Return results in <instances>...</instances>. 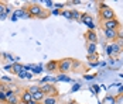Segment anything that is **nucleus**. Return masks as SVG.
Returning <instances> with one entry per match:
<instances>
[{
  "label": "nucleus",
  "instance_id": "nucleus-1",
  "mask_svg": "<svg viewBox=\"0 0 123 104\" xmlns=\"http://www.w3.org/2000/svg\"><path fill=\"white\" fill-rule=\"evenodd\" d=\"M27 13L30 17H36V18H47L49 16V11H47L43 6H40L37 3H31L27 7Z\"/></svg>",
  "mask_w": 123,
  "mask_h": 104
},
{
  "label": "nucleus",
  "instance_id": "nucleus-2",
  "mask_svg": "<svg viewBox=\"0 0 123 104\" xmlns=\"http://www.w3.org/2000/svg\"><path fill=\"white\" fill-rule=\"evenodd\" d=\"M99 17H100V21L115 20L116 18V13H115V10L111 6H108L105 3H100L99 4Z\"/></svg>",
  "mask_w": 123,
  "mask_h": 104
},
{
  "label": "nucleus",
  "instance_id": "nucleus-3",
  "mask_svg": "<svg viewBox=\"0 0 123 104\" xmlns=\"http://www.w3.org/2000/svg\"><path fill=\"white\" fill-rule=\"evenodd\" d=\"M58 70L62 73H67L69 70H72V59L71 58H64L58 60Z\"/></svg>",
  "mask_w": 123,
  "mask_h": 104
},
{
  "label": "nucleus",
  "instance_id": "nucleus-4",
  "mask_svg": "<svg viewBox=\"0 0 123 104\" xmlns=\"http://www.w3.org/2000/svg\"><path fill=\"white\" fill-rule=\"evenodd\" d=\"M103 30H119L120 23L115 18V20H108V21H100Z\"/></svg>",
  "mask_w": 123,
  "mask_h": 104
},
{
  "label": "nucleus",
  "instance_id": "nucleus-5",
  "mask_svg": "<svg viewBox=\"0 0 123 104\" xmlns=\"http://www.w3.org/2000/svg\"><path fill=\"white\" fill-rule=\"evenodd\" d=\"M40 90L44 93L45 96H54V97H55V94H57V89H55V86H54V84H48V83L41 84Z\"/></svg>",
  "mask_w": 123,
  "mask_h": 104
},
{
  "label": "nucleus",
  "instance_id": "nucleus-6",
  "mask_svg": "<svg viewBox=\"0 0 123 104\" xmlns=\"http://www.w3.org/2000/svg\"><path fill=\"white\" fill-rule=\"evenodd\" d=\"M6 104H20L21 100H20V96H17L14 92H6Z\"/></svg>",
  "mask_w": 123,
  "mask_h": 104
},
{
  "label": "nucleus",
  "instance_id": "nucleus-7",
  "mask_svg": "<svg viewBox=\"0 0 123 104\" xmlns=\"http://www.w3.org/2000/svg\"><path fill=\"white\" fill-rule=\"evenodd\" d=\"M20 100H21V103L23 104H34V101H33V94L28 92L27 89L23 90L21 96H20Z\"/></svg>",
  "mask_w": 123,
  "mask_h": 104
},
{
  "label": "nucleus",
  "instance_id": "nucleus-8",
  "mask_svg": "<svg viewBox=\"0 0 123 104\" xmlns=\"http://www.w3.org/2000/svg\"><path fill=\"white\" fill-rule=\"evenodd\" d=\"M103 33H105V37L113 42L117 39V30H103Z\"/></svg>",
  "mask_w": 123,
  "mask_h": 104
},
{
  "label": "nucleus",
  "instance_id": "nucleus-9",
  "mask_svg": "<svg viewBox=\"0 0 123 104\" xmlns=\"http://www.w3.org/2000/svg\"><path fill=\"white\" fill-rule=\"evenodd\" d=\"M81 21H82V23H85L86 25H88V28L93 31L95 25H93V21H92V17H89L88 14H82V17H81Z\"/></svg>",
  "mask_w": 123,
  "mask_h": 104
},
{
  "label": "nucleus",
  "instance_id": "nucleus-10",
  "mask_svg": "<svg viewBox=\"0 0 123 104\" xmlns=\"http://www.w3.org/2000/svg\"><path fill=\"white\" fill-rule=\"evenodd\" d=\"M85 38L89 41V44H95L96 39H98V37H96V34H95V31H92V30H88V31H86Z\"/></svg>",
  "mask_w": 123,
  "mask_h": 104
},
{
  "label": "nucleus",
  "instance_id": "nucleus-11",
  "mask_svg": "<svg viewBox=\"0 0 123 104\" xmlns=\"http://www.w3.org/2000/svg\"><path fill=\"white\" fill-rule=\"evenodd\" d=\"M45 69L48 72H57L58 70V60H49V62H47Z\"/></svg>",
  "mask_w": 123,
  "mask_h": 104
},
{
  "label": "nucleus",
  "instance_id": "nucleus-12",
  "mask_svg": "<svg viewBox=\"0 0 123 104\" xmlns=\"http://www.w3.org/2000/svg\"><path fill=\"white\" fill-rule=\"evenodd\" d=\"M45 97H47V96L40 90V92H37V93H34V94H33V101H34V104H36V103H41V101H44V99H45Z\"/></svg>",
  "mask_w": 123,
  "mask_h": 104
},
{
  "label": "nucleus",
  "instance_id": "nucleus-13",
  "mask_svg": "<svg viewBox=\"0 0 123 104\" xmlns=\"http://www.w3.org/2000/svg\"><path fill=\"white\" fill-rule=\"evenodd\" d=\"M12 70H13V73H16V75H21V72H24V69H23V65H21V63H18V62L13 63Z\"/></svg>",
  "mask_w": 123,
  "mask_h": 104
},
{
  "label": "nucleus",
  "instance_id": "nucleus-14",
  "mask_svg": "<svg viewBox=\"0 0 123 104\" xmlns=\"http://www.w3.org/2000/svg\"><path fill=\"white\" fill-rule=\"evenodd\" d=\"M43 104H57V97H54V96H47V97L44 99Z\"/></svg>",
  "mask_w": 123,
  "mask_h": 104
},
{
  "label": "nucleus",
  "instance_id": "nucleus-15",
  "mask_svg": "<svg viewBox=\"0 0 123 104\" xmlns=\"http://www.w3.org/2000/svg\"><path fill=\"white\" fill-rule=\"evenodd\" d=\"M109 46H111L112 55H113V54H115V55H117V54H120V48H119V46L116 45V44H115V42H113V44H112V45H109Z\"/></svg>",
  "mask_w": 123,
  "mask_h": 104
},
{
  "label": "nucleus",
  "instance_id": "nucleus-16",
  "mask_svg": "<svg viewBox=\"0 0 123 104\" xmlns=\"http://www.w3.org/2000/svg\"><path fill=\"white\" fill-rule=\"evenodd\" d=\"M88 52H89V55L96 54V51H95V44H89V45H88Z\"/></svg>",
  "mask_w": 123,
  "mask_h": 104
},
{
  "label": "nucleus",
  "instance_id": "nucleus-17",
  "mask_svg": "<svg viewBox=\"0 0 123 104\" xmlns=\"http://www.w3.org/2000/svg\"><path fill=\"white\" fill-rule=\"evenodd\" d=\"M27 90H28V92L31 93V94H34V93L40 92V87H38V86H30V87H28Z\"/></svg>",
  "mask_w": 123,
  "mask_h": 104
},
{
  "label": "nucleus",
  "instance_id": "nucleus-18",
  "mask_svg": "<svg viewBox=\"0 0 123 104\" xmlns=\"http://www.w3.org/2000/svg\"><path fill=\"white\" fill-rule=\"evenodd\" d=\"M6 99H7V96H6V92L0 90V103H4V104H6Z\"/></svg>",
  "mask_w": 123,
  "mask_h": 104
},
{
  "label": "nucleus",
  "instance_id": "nucleus-19",
  "mask_svg": "<svg viewBox=\"0 0 123 104\" xmlns=\"http://www.w3.org/2000/svg\"><path fill=\"white\" fill-rule=\"evenodd\" d=\"M115 44L120 48V51H123V38H117V39L115 41Z\"/></svg>",
  "mask_w": 123,
  "mask_h": 104
},
{
  "label": "nucleus",
  "instance_id": "nucleus-20",
  "mask_svg": "<svg viewBox=\"0 0 123 104\" xmlns=\"http://www.w3.org/2000/svg\"><path fill=\"white\" fill-rule=\"evenodd\" d=\"M4 13H6V4L0 1V16H1V14H4Z\"/></svg>",
  "mask_w": 123,
  "mask_h": 104
},
{
  "label": "nucleus",
  "instance_id": "nucleus-21",
  "mask_svg": "<svg viewBox=\"0 0 123 104\" xmlns=\"http://www.w3.org/2000/svg\"><path fill=\"white\" fill-rule=\"evenodd\" d=\"M71 17H74V18H76V20H79V18H81V14L74 10V11H71Z\"/></svg>",
  "mask_w": 123,
  "mask_h": 104
},
{
  "label": "nucleus",
  "instance_id": "nucleus-22",
  "mask_svg": "<svg viewBox=\"0 0 123 104\" xmlns=\"http://www.w3.org/2000/svg\"><path fill=\"white\" fill-rule=\"evenodd\" d=\"M61 14L64 17H67V18H71V11H62Z\"/></svg>",
  "mask_w": 123,
  "mask_h": 104
},
{
  "label": "nucleus",
  "instance_id": "nucleus-23",
  "mask_svg": "<svg viewBox=\"0 0 123 104\" xmlns=\"http://www.w3.org/2000/svg\"><path fill=\"white\" fill-rule=\"evenodd\" d=\"M88 58H89V60H96V59H98V55H96V54H93V55H89Z\"/></svg>",
  "mask_w": 123,
  "mask_h": 104
},
{
  "label": "nucleus",
  "instance_id": "nucleus-24",
  "mask_svg": "<svg viewBox=\"0 0 123 104\" xmlns=\"http://www.w3.org/2000/svg\"><path fill=\"white\" fill-rule=\"evenodd\" d=\"M68 104H78V103H76V101H69Z\"/></svg>",
  "mask_w": 123,
  "mask_h": 104
}]
</instances>
